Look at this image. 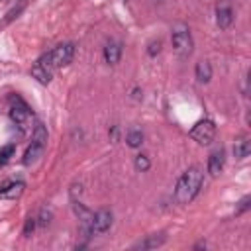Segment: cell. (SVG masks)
<instances>
[{
    "label": "cell",
    "mask_w": 251,
    "mask_h": 251,
    "mask_svg": "<svg viewBox=\"0 0 251 251\" xmlns=\"http://www.w3.org/2000/svg\"><path fill=\"white\" fill-rule=\"evenodd\" d=\"M24 192V182H16V180H12V182H6L4 186H0V198H18L20 194Z\"/></svg>",
    "instance_id": "cell-12"
},
{
    "label": "cell",
    "mask_w": 251,
    "mask_h": 251,
    "mask_svg": "<svg viewBox=\"0 0 251 251\" xmlns=\"http://www.w3.org/2000/svg\"><path fill=\"white\" fill-rule=\"evenodd\" d=\"M31 76H33V78H37L41 84H47V82L51 80L53 73H49V71H47V69H43L39 63H35V65L31 67Z\"/></svg>",
    "instance_id": "cell-16"
},
{
    "label": "cell",
    "mask_w": 251,
    "mask_h": 251,
    "mask_svg": "<svg viewBox=\"0 0 251 251\" xmlns=\"http://www.w3.org/2000/svg\"><path fill=\"white\" fill-rule=\"evenodd\" d=\"M173 49L178 57H186L192 53V35L184 24H176L173 27Z\"/></svg>",
    "instance_id": "cell-4"
},
{
    "label": "cell",
    "mask_w": 251,
    "mask_h": 251,
    "mask_svg": "<svg viewBox=\"0 0 251 251\" xmlns=\"http://www.w3.org/2000/svg\"><path fill=\"white\" fill-rule=\"evenodd\" d=\"M92 235L94 233H104L110 229L112 226V212L110 210H98L96 214H92Z\"/></svg>",
    "instance_id": "cell-8"
},
{
    "label": "cell",
    "mask_w": 251,
    "mask_h": 251,
    "mask_svg": "<svg viewBox=\"0 0 251 251\" xmlns=\"http://www.w3.org/2000/svg\"><path fill=\"white\" fill-rule=\"evenodd\" d=\"M224 163H226V155H224V151L222 149H218V151H214L210 157H208V173L210 175H220V171L224 169Z\"/></svg>",
    "instance_id": "cell-11"
},
{
    "label": "cell",
    "mask_w": 251,
    "mask_h": 251,
    "mask_svg": "<svg viewBox=\"0 0 251 251\" xmlns=\"http://www.w3.org/2000/svg\"><path fill=\"white\" fill-rule=\"evenodd\" d=\"M249 153H251L249 137L235 139V143H233V155H235V159H245V157H249Z\"/></svg>",
    "instance_id": "cell-14"
},
{
    "label": "cell",
    "mask_w": 251,
    "mask_h": 251,
    "mask_svg": "<svg viewBox=\"0 0 251 251\" xmlns=\"http://www.w3.org/2000/svg\"><path fill=\"white\" fill-rule=\"evenodd\" d=\"M167 241V237H165V233H153V235H147L145 239H141L139 243H135L133 245V249H157V247H161L163 243Z\"/></svg>",
    "instance_id": "cell-10"
},
{
    "label": "cell",
    "mask_w": 251,
    "mask_h": 251,
    "mask_svg": "<svg viewBox=\"0 0 251 251\" xmlns=\"http://www.w3.org/2000/svg\"><path fill=\"white\" fill-rule=\"evenodd\" d=\"M73 57H75V45L73 43H61V45L53 47L49 53H45L43 57H39L37 63L43 69H47L49 73H53L55 69L69 65L73 61Z\"/></svg>",
    "instance_id": "cell-2"
},
{
    "label": "cell",
    "mask_w": 251,
    "mask_h": 251,
    "mask_svg": "<svg viewBox=\"0 0 251 251\" xmlns=\"http://www.w3.org/2000/svg\"><path fill=\"white\" fill-rule=\"evenodd\" d=\"M49 220H51V212L45 210V208H41V212H39V226L45 227V226L49 224Z\"/></svg>",
    "instance_id": "cell-19"
},
{
    "label": "cell",
    "mask_w": 251,
    "mask_h": 251,
    "mask_svg": "<svg viewBox=\"0 0 251 251\" xmlns=\"http://www.w3.org/2000/svg\"><path fill=\"white\" fill-rule=\"evenodd\" d=\"M194 73H196L198 82L206 84V82H210V78H212V65H210L208 61H198Z\"/></svg>",
    "instance_id": "cell-13"
},
{
    "label": "cell",
    "mask_w": 251,
    "mask_h": 251,
    "mask_svg": "<svg viewBox=\"0 0 251 251\" xmlns=\"http://www.w3.org/2000/svg\"><path fill=\"white\" fill-rule=\"evenodd\" d=\"M159 51H161V41H159V39L151 41V43H149V47H147V53H149L151 57H155Z\"/></svg>",
    "instance_id": "cell-20"
},
{
    "label": "cell",
    "mask_w": 251,
    "mask_h": 251,
    "mask_svg": "<svg viewBox=\"0 0 251 251\" xmlns=\"http://www.w3.org/2000/svg\"><path fill=\"white\" fill-rule=\"evenodd\" d=\"M153 2H161V0H153Z\"/></svg>",
    "instance_id": "cell-24"
},
{
    "label": "cell",
    "mask_w": 251,
    "mask_h": 251,
    "mask_svg": "<svg viewBox=\"0 0 251 251\" xmlns=\"http://www.w3.org/2000/svg\"><path fill=\"white\" fill-rule=\"evenodd\" d=\"M16 153V147H14V143H8V145H4L2 149H0V165H6L10 159H12V155Z\"/></svg>",
    "instance_id": "cell-17"
},
{
    "label": "cell",
    "mask_w": 251,
    "mask_h": 251,
    "mask_svg": "<svg viewBox=\"0 0 251 251\" xmlns=\"http://www.w3.org/2000/svg\"><path fill=\"white\" fill-rule=\"evenodd\" d=\"M35 227V218H27L25 220V226H24V235H29Z\"/></svg>",
    "instance_id": "cell-23"
},
{
    "label": "cell",
    "mask_w": 251,
    "mask_h": 251,
    "mask_svg": "<svg viewBox=\"0 0 251 251\" xmlns=\"http://www.w3.org/2000/svg\"><path fill=\"white\" fill-rule=\"evenodd\" d=\"M122 57V43L120 41H108L104 47V61L108 65H116Z\"/></svg>",
    "instance_id": "cell-9"
},
{
    "label": "cell",
    "mask_w": 251,
    "mask_h": 251,
    "mask_svg": "<svg viewBox=\"0 0 251 251\" xmlns=\"http://www.w3.org/2000/svg\"><path fill=\"white\" fill-rule=\"evenodd\" d=\"M24 4H25V2L22 0L18 8H14V10H10V12H8V16H6V22H10V20H14V18H18V14H20V12H22V8H24Z\"/></svg>",
    "instance_id": "cell-22"
},
{
    "label": "cell",
    "mask_w": 251,
    "mask_h": 251,
    "mask_svg": "<svg viewBox=\"0 0 251 251\" xmlns=\"http://www.w3.org/2000/svg\"><path fill=\"white\" fill-rule=\"evenodd\" d=\"M45 145H47V129H45V126L41 124V122H37L35 126H33V133H31V143H29V147L25 149V153H24V165H33V163H37V159L43 155V151H45Z\"/></svg>",
    "instance_id": "cell-3"
},
{
    "label": "cell",
    "mask_w": 251,
    "mask_h": 251,
    "mask_svg": "<svg viewBox=\"0 0 251 251\" xmlns=\"http://www.w3.org/2000/svg\"><path fill=\"white\" fill-rule=\"evenodd\" d=\"M216 24L222 29H227L233 24V8H231V4L227 0H222L216 6Z\"/></svg>",
    "instance_id": "cell-7"
},
{
    "label": "cell",
    "mask_w": 251,
    "mask_h": 251,
    "mask_svg": "<svg viewBox=\"0 0 251 251\" xmlns=\"http://www.w3.org/2000/svg\"><path fill=\"white\" fill-rule=\"evenodd\" d=\"M214 135H216V126H214L212 120H200V122L190 129V137H192L196 143H200V145L212 143Z\"/></svg>",
    "instance_id": "cell-6"
},
{
    "label": "cell",
    "mask_w": 251,
    "mask_h": 251,
    "mask_svg": "<svg viewBox=\"0 0 251 251\" xmlns=\"http://www.w3.org/2000/svg\"><path fill=\"white\" fill-rule=\"evenodd\" d=\"M143 139H145V135H143L141 129H129V133L126 135V143H127L131 149L141 147V145H143Z\"/></svg>",
    "instance_id": "cell-15"
},
{
    "label": "cell",
    "mask_w": 251,
    "mask_h": 251,
    "mask_svg": "<svg viewBox=\"0 0 251 251\" xmlns=\"http://www.w3.org/2000/svg\"><path fill=\"white\" fill-rule=\"evenodd\" d=\"M133 163H135V169H137V171H141V173H143V171H147V169L151 167V161H149V157H147V155H137Z\"/></svg>",
    "instance_id": "cell-18"
},
{
    "label": "cell",
    "mask_w": 251,
    "mask_h": 251,
    "mask_svg": "<svg viewBox=\"0 0 251 251\" xmlns=\"http://www.w3.org/2000/svg\"><path fill=\"white\" fill-rule=\"evenodd\" d=\"M249 202H251V198H249V196H243L241 202H239V206H237V210H235V214H243V212L249 208Z\"/></svg>",
    "instance_id": "cell-21"
},
{
    "label": "cell",
    "mask_w": 251,
    "mask_h": 251,
    "mask_svg": "<svg viewBox=\"0 0 251 251\" xmlns=\"http://www.w3.org/2000/svg\"><path fill=\"white\" fill-rule=\"evenodd\" d=\"M10 118L20 127H25L27 122L31 120V110L20 96H12V100H10Z\"/></svg>",
    "instance_id": "cell-5"
},
{
    "label": "cell",
    "mask_w": 251,
    "mask_h": 251,
    "mask_svg": "<svg viewBox=\"0 0 251 251\" xmlns=\"http://www.w3.org/2000/svg\"><path fill=\"white\" fill-rule=\"evenodd\" d=\"M202 182H204V175L198 167H190L188 171H184L175 186V200L178 204H190L196 194L200 192L202 188Z\"/></svg>",
    "instance_id": "cell-1"
}]
</instances>
